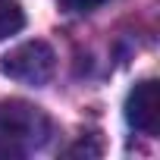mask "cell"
Masks as SVG:
<instances>
[{
    "label": "cell",
    "instance_id": "1",
    "mask_svg": "<svg viewBox=\"0 0 160 160\" xmlns=\"http://www.w3.org/2000/svg\"><path fill=\"white\" fill-rule=\"evenodd\" d=\"M47 116L25 101H0V154H16L47 138Z\"/></svg>",
    "mask_w": 160,
    "mask_h": 160
},
{
    "label": "cell",
    "instance_id": "2",
    "mask_svg": "<svg viewBox=\"0 0 160 160\" xmlns=\"http://www.w3.org/2000/svg\"><path fill=\"white\" fill-rule=\"evenodd\" d=\"M0 69L22 85H44L57 69V57L47 41H25L3 57Z\"/></svg>",
    "mask_w": 160,
    "mask_h": 160
},
{
    "label": "cell",
    "instance_id": "3",
    "mask_svg": "<svg viewBox=\"0 0 160 160\" xmlns=\"http://www.w3.org/2000/svg\"><path fill=\"white\" fill-rule=\"evenodd\" d=\"M126 122L141 132V135H157L160 129V101H157V82L154 78H144L138 82L129 98H126Z\"/></svg>",
    "mask_w": 160,
    "mask_h": 160
},
{
    "label": "cell",
    "instance_id": "4",
    "mask_svg": "<svg viewBox=\"0 0 160 160\" xmlns=\"http://www.w3.org/2000/svg\"><path fill=\"white\" fill-rule=\"evenodd\" d=\"M22 25H25L22 7L16 3V0H0V41L16 35V32H22Z\"/></svg>",
    "mask_w": 160,
    "mask_h": 160
},
{
    "label": "cell",
    "instance_id": "5",
    "mask_svg": "<svg viewBox=\"0 0 160 160\" xmlns=\"http://www.w3.org/2000/svg\"><path fill=\"white\" fill-rule=\"evenodd\" d=\"M57 3H60V10H66V13H91V10L104 7L107 0H57Z\"/></svg>",
    "mask_w": 160,
    "mask_h": 160
}]
</instances>
